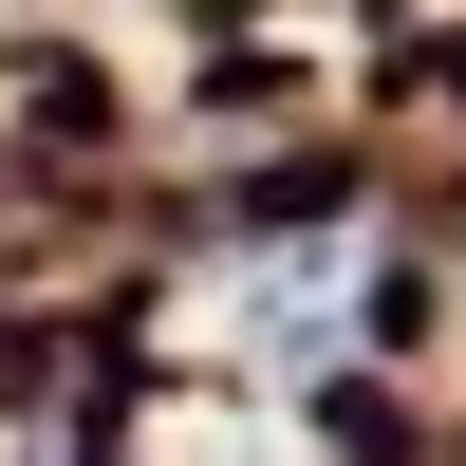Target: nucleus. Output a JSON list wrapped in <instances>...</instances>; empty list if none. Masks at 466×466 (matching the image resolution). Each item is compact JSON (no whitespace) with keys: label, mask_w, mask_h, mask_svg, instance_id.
<instances>
[{"label":"nucleus","mask_w":466,"mask_h":466,"mask_svg":"<svg viewBox=\"0 0 466 466\" xmlns=\"http://www.w3.org/2000/svg\"><path fill=\"white\" fill-rule=\"evenodd\" d=\"M224 336H261V373H318L336 336H355V243H318V261H243V280H224Z\"/></svg>","instance_id":"obj_1"}]
</instances>
